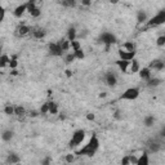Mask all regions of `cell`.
I'll return each mask as SVG.
<instances>
[{
	"label": "cell",
	"instance_id": "cell-1",
	"mask_svg": "<svg viewBox=\"0 0 165 165\" xmlns=\"http://www.w3.org/2000/svg\"><path fill=\"white\" fill-rule=\"evenodd\" d=\"M84 139H85V130H83V129L75 130L74 133H72V137H71L70 142H69V147L72 148V150L74 148H78L84 142Z\"/></svg>",
	"mask_w": 165,
	"mask_h": 165
},
{
	"label": "cell",
	"instance_id": "cell-2",
	"mask_svg": "<svg viewBox=\"0 0 165 165\" xmlns=\"http://www.w3.org/2000/svg\"><path fill=\"white\" fill-rule=\"evenodd\" d=\"M164 23H165V9H161V10H159L155 16L151 17L147 21L146 26L147 27H157V26H161Z\"/></svg>",
	"mask_w": 165,
	"mask_h": 165
},
{
	"label": "cell",
	"instance_id": "cell-3",
	"mask_svg": "<svg viewBox=\"0 0 165 165\" xmlns=\"http://www.w3.org/2000/svg\"><path fill=\"white\" fill-rule=\"evenodd\" d=\"M139 97V88L133 86V88H128V89L120 95V100L123 101H134Z\"/></svg>",
	"mask_w": 165,
	"mask_h": 165
},
{
	"label": "cell",
	"instance_id": "cell-4",
	"mask_svg": "<svg viewBox=\"0 0 165 165\" xmlns=\"http://www.w3.org/2000/svg\"><path fill=\"white\" fill-rule=\"evenodd\" d=\"M98 41L102 43L103 45L106 47H111L114 45V44L116 43V36L114 34H111V32H102V34L100 35V39H98Z\"/></svg>",
	"mask_w": 165,
	"mask_h": 165
},
{
	"label": "cell",
	"instance_id": "cell-5",
	"mask_svg": "<svg viewBox=\"0 0 165 165\" xmlns=\"http://www.w3.org/2000/svg\"><path fill=\"white\" fill-rule=\"evenodd\" d=\"M48 52H49L50 56H53V57H61V56H63V54H64L59 41L50 43L49 45H48Z\"/></svg>",
	"mask_w": 165,
	"mask_h": 165
},
{
	"label": "cell",
	"instance_id": "cell-6",
	"mask_svg": "<svg viewBox=\"0 0 165 165\" xmlns=\"http://www.w3.org/2000/svg\"><path fill=\"white\" fill-rule=\"evenodd\" d=\"M105 83H106L107 86L114 88V86L117 84V76H116V74L112 72V71L106 72V74H105Z\"/></svg>",
	"mask_w": 165,
	"mask_h": 165
},
{
	"label": "cell",
	"instance_id": "cell-7",
	"mask_svg": "<svg viewBox=\"0 0 165 165\" xmlns=\"http://www.w3.org/2000/svg\"><path fill=\"white\" fill-rule=\"evenodd\" d=\"M117 54H119V59H123V61H128V62H131L134 58H136V53H130V52H126V50H123L120 48L117 50Z\"/></svg>",
	"mask_w": 165,
	"mask_h": 165
},
{
	"label": "cell",
	"instance_id": "cell-8",
	"mask_svg": "<svg viewBox=\"0 0 165 165\" xmlns=\"http://www.w3.org/2000/svg\"><path fill=\"white\" fill-rule=\"evenodd\" d=\"M100 145H101V142H100V139H98V137L95 136V134H93L92 137H90V139H89V142L85 145L86 147H89L90 150H94V151H97L98 148H100Z\"/></svg>",
	"mask_w": 165,
	"mask_h": 165
},
{
	"label": "cell",
	"instance_id": "cell-9",
	"mask_svg": "<svg viewBox=\"0 0 165 165\" xmlns=\"http://www.w3.org/2000/svg\"><path fill=\"white\" fill-rule=\"evenodd\" d=\"M148 67L153 71H161L162 69H165V61H162V59H153L151 63H150V66Z\"/></svg>",
	"mask_w": 165,
	"mask_h": 165
},
{
	"label": "cell",
	"instance_id": "cell-10",
	"mask_svg": "<svg viewBox=\"0 0 165 165\" xmlns=\"http://www.w3.org/2000/svg\"><path fill=\"white\" fill-rule=\"evenodd\" d=\"M25 12H27V3H22V4L16 7V9L13 10V14H14V17L21 18L25 14Z\"/></svg>",
	"mask_w": 165,
	"mask_h": 165
},
{
	"label": "cell",
	"instance_id": "cell-11",
	"mask_svg": "<svg viewBox=\"0 0 165 165\" xmlns=\"http://www.w3.org/2000/svg\"><path fill=\"white\" fill-rule=\"evenodd\" d=\"M139 74V78L142 80H145L146 83L152 78V70L150 67H143V69H141V71L138 72Z\"/></svg>",
	"mask_w": 165,
	"mask_h": 165
},
{
	"label": "cell",
	"instance_id": "cell-12",
	"mask_svg": "<svg viewBox=\"0 0 165 165\" xmlns=\"http://www.w3.org/2000/svg\"><path fill=\"white\" fill-rule=\"evenodd\" d=\"M31 32H32V30H31V27L27 26V25H19V26L17 27V35H18V36H26V35L31 34Z\"/></svg>",
	"mask_w": 165,
	"mask_h": 165
},
{
	"label": "cell",
	"instance_id": "cell-13",
	"mask_svg": "<svg viewBox=\"0 0 165 165\" xmlns=\"http://www.w3.org/2000/svg\"><path fill=\"white\" fill-rule=\"evenodd\" d=\"M115 63H116V66L119 67L120 72H129L130 62H128V61H123V59H117Z\"/></svg>",
	"mask_w": 165,
	"mask_h": 165
},
{
	"label": "cell",
	"instance_id": "cell-14",
	"mask_svg": "<svg viewBox=\"0 0 165 165\" xmlns=\"http://www.w3.org/2000/svg\"><path fill=\"white\" fill-rule=\"evenodd\" d=\"M121 49L126 50V52H130V53H137V47H136L134 41H125L121 45Z\"/></svg>",
	"mask_w": 165,
	"mask_h": 165
},
{
	"label": "cell",
	"instance_id": "cell-15",
	"mask_svg": "<svg viewBox=\"0 0 165 165\" xmlns=\"http://www.w3.org/2000/svg\"><path fill=\"white\" fill-rule=\"evenodd\" d=\"M7 162H8L9 165H16V164H19V162H21V157L17 155V153L10 152L9 155H8V157H7Z\"/></svg>",
	"mask_w": 165,
	"mask_h": 165
},
{
	"label": "cell",
	"instance_id": "cell-16",
	"mask_svg": "<svg viewBox=\"0 0 165 165\" xmlns=\"http://www.w3.org/2000/svg\"><path fill=\"white\" fill-rule=\"evenodd\" d=\"M67 40L71 43L78 40V30H76L74 26L69 27V30H67Z\"/></svg>",
	"mask_w": 165,
	"mask_h": 165
},
{
	"label": "cell",
	"instance_id": "cell-17",
	"mask_svg": "<svg viewBox=\"0 0 165 165\" xmlns=\"http://www.w3.org/2000/svg\"><path fill=\"white\" fill-rule=\"evenodd\" d=\"M32 36H34L35 39H38V40H41V39H44L45 38V35H47V32H45V30H43V28H35V30H32Z\"/></svg>",
	"mask_w": 165,
	"mask_h": 165
},
{
	"label": "cell",
	"instance_id": "cell-18",
	"mask_svg": "<svg viewBox=\"0 0 165 165\" xmlns=\"http://www.w3.org/2000/svg\"><path fill=\"white\" fill-rule=\"evenodd\" d=\"M137 165H150V155H148V152H143L142 155H139Z\"/></svg>",
	"mask_w": 165,
	"mask_h": 165
},
{
	"label": "cell",
	"instance_id": "cell-19",
	"mask_svg": "<svg viewBox=\"0 0 165 165\" xmlns=\"http://www.w3.org/2000/svg\"><path fill=\"white\" fill-rule=\"evenodd\" d=\"M148 16L147 13L145 12V10H139V12L137 13V22L138 23H147V21H148Z\"/></svg>",
	"mask_w": 165,
	"mask_h": 165
},
{
	"label": "cell",
	"instance_id": "cell-20",
	"mask_svg": "<svg viewBox=\"0 0 165 165\" xmlns=\"http://www.w3.org/2000/svg\"><path fill=\"white\" fill-rule=\"evenodd\" d=\"M141 71V67H139V62H138V59H133L130 62V67H129V72L130 74H137V72H139Z\"/></svg>",
	"mask_w": 165,
	"mask_h": 165
},
{
	"label": "cell",
	"instance_id": "cell-21",
	"mask_svg": "<svg viewBox=\"0 0 165 165\" xmlns=\"http://www.w3.org/2000/svg\"><path fill=\"white\" fill-rule=\"evenodd\" d=\"M155 121H156V119H155V116H152V115H147V116L143 119V124H145V126H147V128L153 126Z\"/></svg>",
	"mask_w": 165,
	"mask_h": 165
},
{
	"label": "cell",
	"instance_id": "cell-22",
	"mask_svg": "<svg viewBox=\"0 0 165 165\" xmlns=\"http://www.w3.org/2000/svg\"><path fill=\"white\" fill-rule=\"evenodd\" d=\"M9 63H10V57L5 53L2 54V57H0V67L4 69L7 66H9Z\"/></svg>",
	"mask_w": 165,
	"mask_h": 165
},
{
	"label": "cell",
	"instance_id": "cell-23",
	"mask_svg": "<svg viewBox=\"0 0 165 165\" xmlns=\"http://www.w3.org/2000/svg\"><path fill=\"white\" fill-rule=\"evenodd\" d=\"M13 138V130H10V129H7L4 130L3 133H2V139L4 142H10V139Z\"/></svg>",
	"mask_w": 165,
	"mask_h": 165
},
{
	"label": "cell",
	"instance_id": "cell-24",
	"mask_svg": "<svg viewBox=\"0 0 165 165\" xmlns=\"http://www.w3.org/2000/svg\"><path fill=\"white\" fill-rule=\"evenodd\" d=\"M49 114L50 115H57L59 112V108H58V105L53 101H49Z\"/></svg>",
	"mask_w": 165,
	"mask_h": 165
},
{
	"label": "cell",
	"instance_id": "cell-25",
	"mask_svg": "<svg viewBox=\"0 0 165 165\" xmlns=\"http://www.w3.org/2000/svg\"><path fill=\"white\" fill-rule=\"evenodd\" d=\"M59 43H61V47H62L64 54L66 53H70V50H71V41H69L67 39H66V40H61Z\"/></svg>",
	"mask_w": 165,
	"mask_h": 165
},
{
	"label": "cell",
	"instance_id": "cell-26",
	"mask_svg": "<svg viewBox=\"0 0 165 165\" xmlns=\"http://www.w3.org/2000/svg\"><path fill=\"white\" fill-rule=\"evenodd\" d=\"M61 5L62 7H66V8H74V7L78 5V3H76L75 0H62Z\"/></svg>",
	"mask_w": 165,
	"mask_h": 165
},
{
	"label": "cell",
	"instance_id": "cell-27",
	"mask_svg": "<svg viewBox=\"0 0 165 165\" xmlns=\"http://www.w3.org/2000/svg\"><path fill=\"white\" fill-rule=\"evenodd\" d=\"M160 148H161V147H160V143H157V142H152V143L148 145V150H150V152H152V153L159 152Z\"/></svg>",
	"mask_w": 165,
	"mask_h": 165
},
{
	"label": "cell",
	"instance_id": "cell-28",
	"mask_svg": "<svg viewBox=\"0 0 165 165\" xmlns=\"http://www.w3.org/2000/svg\"><path fill=\"white\" fill-rule=\"evenodd\" d=\"M75 59H76V57H75L74 52H70V53H66V54H64V62L67 63V64L72 63Z\"/></svg>",
	"mask_w": 165,
	"mask_h": 165
},
{
	"label": "cell",
	"instance_id": "cell-29",
	"mask_svg": "<svg viewBox=\"0 0 165 165\" xmlns=\"http://www.w3.org/2000/svg\"><path fill=\"white\" fill-rule=\"evenodd\" d=\"M161 84V80L159 78H151L148 81H147V85L151 86V88H155V86H159Z\"/></svg>",
	"mask_w": 165,
	"mask_h": 165
},
{
	"label": "cell",
	"instance_id": "cell-30",
	"mask_svg": "<svg viewBox=\"0 0 165 165\" xmlns=\"http://www.w3.org/2000/svg\"><path fill=\"white\" fill-rule=\"evenodd\" d=\"M14 115L16 116H23V115H26V110L22 107V106H14Z\"/></svg>",
	"mask_w": 165,
	"mask_h": 165
},
{
	"label": "cell",
	"instance_id": "cell-31",
	"mask_svg": "<svg viewBox=\"0 0 165 165\" xmlns=\"http://www.w3.org/2000/svg\"><path fill=\"white\" fill-rule=\"evenodd\" d=\"M75 159H76V153L75 152H70V153H67V155L64 156V160H66L67 164H72L75 161Z\"/></svg>",
	"mask_w": 165,
	"mask_h": 165
},
{
	"label": "cell",
	"instance_id": "cell-32",
	"mask_svg": "<svg viewBox=\"0 0 165 165\" xmlns=\"http://www.w3.org/2000/svg\"><path fill=\"white\" fill-rule=\"evenodd\" d=\"M18 66V61H17V56H12L10 57V63H9V69L10 70H16Z\"/></svg>",
	"mask_w": 165,
	"mask_h": 165
},
{
	"label": "cell",
	"instance_id": "cell-33",
	"mask_svg": "<svg viewBox=\"0 0 165 165\" xmlns=\"http://www.w3.org/2000/svg\"><path fill=\"white\" fill-rule=\"evenodd\" d=\"M80 49H83V48H81V44H80L79 40H75V41L71 43V50L72 52H78Z\"/></svg>",
	"mask_w": 165,
	"mask_h": 165
},
{
	"label": "cell",
	"instance_id": "cell-34",
	"mask_svg": "<svg viewBox=\"0 0 165 165\" xmlns=\"http://www.w3.org/2000/svg\"><path fill=\"white\" fill-rule=\"evenodd\" d=\"M39 112H40L41 115H47V114H49V103H48V102L43 103L41 107H40V110H39Z\"/></svg>",
	"mask_w": 165,
	"mask_h": 165
},
{
	"label": "cell",
	"instance_id": "cell-35",
	"mask_svg": "<svg viewBox=\"0 0 165 165\" xmlns=\"http://www.w3.org/2000/svg\"><path fill=\"white\" fill-rule=\"evenodd\" d=\"M4 114H5V115H14V106L7 105V106L4 107Z\"/></svg>",
	"mask_w": 165,
	"mask_h": 165
},
{
	"label": "cell",
	"instance_id": "cell-36",
	"mask_svg": "<svg viewBox=\"0 0 165 165\" xmlns=\"http://www.w3.org/2000/svg\"><path fill=\"white\" fill-rule=\"evenodd\" d=\"M30 16L31 17H34V18H38V17H40L41 16V10H40V8H35V9H32V10H30Z\"/></svg>",
	"mask_w": 165,
	"mask_h": 165
},
{
	"label": "cell",
	"instance_id": "cell-37",
	"mask_svg": "<svg viewBox=\"0 0 165 165\" xmlns=\"http://www.w3.org/2000/svg\"><path fill=\"white\" fill-rule=\"evenodd\" d=\"M156 45L160 47V48H164V45H165V35H160L156 39Z\"/></svg>",
	"mask_w": 165,
	"mask_h": 165
},
{
	"label": "cell",
	"instance_id": "cell-38",
	"mask_svg": "<svg viewBox=\"0 0 165 165\" xmlns=\"http://www.w3.org/2000/svg\"><path fill=\"white\" fill-rule=\"evenodd\" d=\"M74 54H75L76 59H83V58L85 57V53H84L83 49H80V50H78V52H74Z\"/></svg>",
	"mask_w": 165,
	"mask_h": 165
},
{
	"label": "cell",
	"instance_id": "cell-39",
	"mask_svg": "<svg viewBox=\"0 0 165 165\" xmlns=\"http://www.w3.org/2000/svg\"><path fill=\"white\" fill-rule=\"evenodd\" d=\"M129 157H130V165H137V162H138V159H139V156H137V155H129Z\"/></svg>",
	"mask_w": 165,
	"mask_h": 165
},
{
	"label": "cell",
	"instance_id": "cell-40",
	"mask_svg": "<svg viewBox=\"0 0 165 165\" xmlns=\"http://www.w3.org/2000/svg\"><path fill=\"white\" fill-rule=\"evenodd\" d=\"M121 165H130V157H129V155H126V156H124L121 159Z\"/></svg>",
	"mask_w": 165,
	"mask_h": 165
},
{
	"label": "cell",
	"instance_id": "cell-41",
	"mask_svg": "<svg viewBox=\"0 0 165 165\" xmlns=\"http://www.w3.org/2000/svg\"><path fill=\"white\" fill-rule=\"evenodd\" d=\"M50 162H52V159H50L49 156L44 157V159L41 160V165H50Z\"/></svg>",
	"mask_w": 165,
	"mask_h": 165
},
{
	"label": "cell",
	"instance_id": "cell-42",
	"mask_svg": "<svg viewBox=\"0 0 165 165\" xmlns=\"http://www.w3.org/2000/svg\"><path fill=\"white\" fill-rule=\"evenodd\" d=\"M86 35H88V31L86 30H84V31H81V32H78V39H85L86 38Z\"/></svg>",
	"mask_w": 165,
	"mask_h": 165
},
{
	"label": "cell",
	"instance_id": "cell-43",
	"mask_svg": "<svg viewBox=\"0 0 165 165\" xmlns=\"http://www.w3.org/2000/svg\"><path fill=\"white\" fill-rule=\"evenodd\" d=\"M94 119H95L94 114H92V112H89V114H86V120H89V121H93Z\"/></svg>",
	"mask_w": 165,
	"mask_h": 165
},
{
	"label": "cell",
	"instance_id": "cell-44",
	"mask_svg": "<svg viewBox=\"0 0 165 165\" xmlns=\"http://www.w3.org/2000/svg\"><path fill=\"white\" fill-rule=\"evenodd\" d=\"M39 114H40L39 111H35V110H32V111H30V114H28V115H30L31 117H36Z\"/></svg>",
	"mask_w": 165,
	"mask_h": 165
},
{
	"label": "cell",
	"instance_id": "cell-45",
	"mask_svg": "<svg viewBox=\"0 0 165 165\" xmlns=\"http://www.w3.org/2000/svg\"><path fill=\"white\" fill-rule=\"evenodd\" d=\"M83 5H85V7H89L90 4H92V2H89V0H83V3H81Z\"/></svg>",
	"mask_w": 165,
	"mask_h": 165
},
{
	"label": "cell",
	"instance_id": "cell-46",
	"mask_svg": "<svg viewBox=\"0 0 165 165\" xmlns=\"http://www.w3.org/2000/svg\"><path fill=\"white\" fill-rule=\"evenodd\" d=\"M160 136L165 138V126H162V129H161V131H160Z\"/></svg>",
	"mask_w": 165,
	"mask_h": 165
},
{
	"label": "cell",
	"instance_id": "cell-47",
	"mask_svg": "<svg viewBox=\"0 0 165 165\" xmlns=\"http://www.w3.org/2000/svg\"><path fill=\"white\" fill-rule=\"evenodd\" d=\"M115 119H120V117H121V116H120V111H115Z\"/></svg>",
	"mask_w": 165,
	"mask_h": 165
},
{
	"label": "cell",
	"instance_id": "cell-48",
	"mask_svg": "<svg viewBox=\"0 0 165 165\" xmlns=\"http://www.w3.org/2000/svg\"><path fill=\"white\" fill-rule=\"evenodd\" d=\"M66 75H67V76H69V78H70V76L72 75V72H71L70 70H67V71H66Z\"/></svg>",
	"mask_w": 165,
	"mask_h": 165
},
{
	"label": "cell",
	"instance_id": "cell-49",
	"mask_svg": "<svg viewBox=\"0 0 165 165\" xmlns=\"http://www.w3.org/2000/svg\"><path fill=\"white\" fill-rule=\"evenodd\" d=\"M10 74H12V75H14V76H16V75H17L18 72H17V70H12V71H10Z\"/></svg>",
	"mask_w": 165,
	"mask_h": 165
},
{
	"label": "cell",
	"instance_id": "cell-50",
	"mask_svg": "<svg viewBox=\"0 0 165 165\" xmlns=\"http://www.w3.org/2000/svg\"><path fill=\"white\" fill-rule=\"evenodd\" d=\"M100 97H101V98H105V97H106V93H105V92H103V93H101V94H100Z\"/></svg>",
	"mask_w": 165,
	"mask_h": 165
},
{
	"label": "cell",
	"instance_id": "cell-51",
	"mask_svg": "<svg viewBox=\"0 0 165 165\" xmlns=\"http://www.w3.org/2000/svg\"><path fill=\"white\" fill-rule=\"evenodd\" d=\"M164 61H165V59H164Z\"/></svg>",
	"mask_w": 165,
	"mask_h": 165
}]
</instances>
